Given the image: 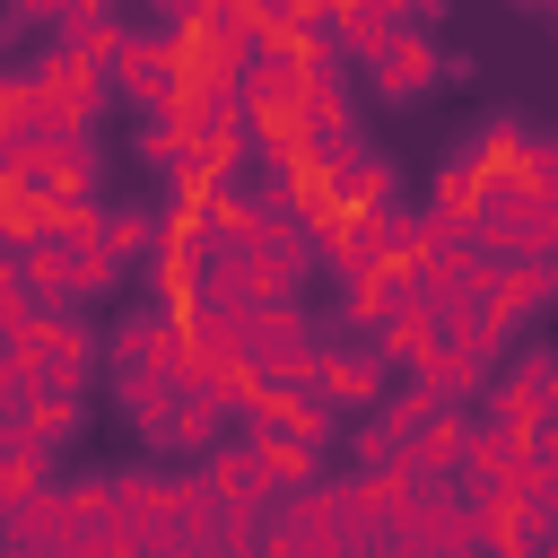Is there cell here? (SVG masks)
Wrapping results in <instances>:
<instances>
[{
	"mask_svg": "<svg viewBox=\"0 0 558 558\" xmlns=\"http://www.w3.org/2000/svg\"><path fill=\"white\" fill-rule=\"evenodd\" d=\"M201 480H209V497H218L227 514H270V488H262V471H253L244 445H209V453H201Z\"/></svg>",
	"mask_w": 558,
	"mask_h": 558,
	"instance_id": "7c38bea8",
	"label": "cell"
},
{
	"mask_svg": "<svg viewBox=\"0 0 558 558\" xmlns=\"http://www.w3.org/2000/svg\"><path fill=\"white\" fill-rule=\"evenodd\" d=\"M131 105H174L183 96V35L174 26H157V35H131L122 52H113V70H105Z\"/></svg>",
	"mask_w": 558,
	"mask_h": 558,
	"instance_id": "3957f363",
	"label": "cell"
},
{
	"mask_svg": "<svg viewBox=\"0 0 558 558\" xmlns=\"http://www.w3.org/2000/svg\"><path fill=\"white\" fill-rule=\"evenodd\" d=\"M418 384H427V392H445V401H480V392H488V357H480V349L436 340V349L418 357Z\"/></svg>",
	"mask_w": 558,
	"mask_h": 558,
	"instance_id": "2e32d148",
	"label": "cell"
},
{
	"mask_svg": "<svg viewBox=\"0 0 558 558\" xmlns=\"http://www.w3.org/2000/svg\"><path fill=\"white\" fill-rule=\"evenodd\" d=\"M244 453H253V471H262V488L270 497H288V488H305V480H323V445H305V436H279V427H244Z\"/></svg>",
	"mask_w": 558,
	"mask_h": 558,
	"instance_id": "ba28073f",
	"label": "cell"
},
{
	"mask_svg": "<svg viewBox=\"0 0 558 558\" xmlns=\"http://www.w3.org/2000/svg\"><path fill=\"white\" fill-rule=\"evenodd\" d=\"M392 35H401V17H392V9H375V0H331V44L349 52V70H366Z\"/></svg>",
	"mask_w": 558,
	"mask_h": 558,
	"instance_id": "9a60e30c",
	"label": "cell"
},
{
	"mask_svg": "<svg viewBox=\"0 0 558 558\" xmlns=\"http://www.w3.org/2000/svg\"><path fill=\"white\" fill-rule=\"evenodd\" d=\"M418 296V270L410 262H384V270H357V279H340V331H375L392 305H410Z\"/></svg>",
	"mask_w": 558,
	"mask_h": 558,
	"instance_id": "52a82bcc",
	"label": "cell"
},
{
	"mask_svg": "<svg viewBox=\"0 0 558 558\" xmlns=\"http://www.w3.org/2000/svg\"><path fill=\"white\" fill-rule=\"evenodd\" d=\"M514 9H558V0H514Z\"/></svg>",
	"mask_w": 558,
	"mask_h": 558,
	"instance_id": "d4e9b609",
	"label": "cell"
},
{
	"mask_svg": "<svg viewBox=\"0 0 558 558\" xmlns=\"http://www.w3.org/2000/svg\"><path fill=\"white\" fill-rule=\"evenodd\" d=\"M384 384H392V366L375 357V340H366V349H323V366H314V392H323L331 410H375Z\"/></svg>",
	"mask_w": 558,
	"mask_h": 558,
	"instance_id": "8992f818",
	"label": "cell"
},
{
	"mask_svg": "<svg viewBox=\"0 0 558 558\" xmlns=\"http://www.w3.org/2000/svg\"><path fill=\"white\" fill-rule=\"evenodd\" d=\"M296 340H314V323H305L296 296H253V305H244V357H279V349H296Z\"/></svg>",
	"mask_w": 558,
	"mask_h": 558,
	"instance_id": "5bb4252c",
	"label": "cell"
},
{
	"mask_svg": "<svg viewBox=\"0 0 558 558\" xmlns=\"http://www.w3.org/2000/svg\"><path fill=\"white\" fill-rule=\"evenodd\" d=\"M532 462H541V497H558V427L532 436Z\"/></svg>",
	"mask_w": 558,
	"mask_h": 558,
	"instance_id": "44dd1931",
	"label": "cell"
},
{
	"mask_svg": "<svg viewBox=\"0 0 558 558\" xmlns=\"http://www.w3.org/2000/svg\"><path fill=\"white\" fill-rule=\"evenodd\" d=\"M375 9H392V17H401V26H436V17H445V9H453V0H375Z\"/></svg>",
	"mask_w": 558,
	"mask_h": 558,
	"instance_id": "7402d4cb",
	"label": "cell"
},
{
	"mask_svg": "<svg viewBox=\"0 0 558 558\" xmlns=\"http://www.w3.org/2000/svg\"><path fill=\"white\" fill-rule=\"evenodd\" d=\"M462 436H471V401H462V410H436V418L410 436V480H418V488H445L453 462H462Z\"/></svg>",
	"mask_w": 558,
	"mask_h": 558,
	"instance_id": "8fae6325",
	"label": "cell"
},
{
	"mask_svg": "<svg viewBox=\"0 0 558 558\" xmlns=\"http://www.w3.org/2000/svg\"><path fill=\"white\" fill-rule=\"evenodd\" d=\"M96 227H105V253L122 262V279H131V270H157V253H166V218H157V209L131 201V209H105Z\"/></svg>",
	"mask_w": 558,
	"mask_h": 558,
	"instance_id": "4fadbf2b",
	"label": "cell"
},
{
	"mask_svg": "<svg viewBox=\"0 0 558 558\" xmlns=\"http://www.w3.org/2000/svg\"><path fill=\"white\" fill-rule=\"evenodd\" d=\"M131 113H140V166L174 174L183 166V96L174 105H131Z\"/></svg>",
	"mask_w": 558,
	"mask_h": 558,
	"instance_id": "ac0fdd59",
	"label": "cell"
},
{
	"mask_svg": "<svg viewBox=\"0 0 558 558\" xmlns=\"http://www.w3.org/2000/svg\"><path fill=\"white\" fill-rule=\"evenodd\" d=\"M44 480H52V462H44V453H26V445H9V436H0V514H9V506H17V497H35V488H44Z\"/></svg>",
	"mask_w": 558,
	"mask_h": 558,
	"instance_id": "d6986e66",
	"label": "cell"
},
{
	"mask_svg": "<svg viewBox=\"0 0 558 558\" xmlns=\"http://www.w3.org/2000/svg\"><path fill=\"white\" fill-rule=\"evenodd\" d=\"M26 78H35V105H44V140L87 131V122H96V105H105V87H113L96 61H78V52H61V44H52Z\"/></svg>",
	"mask_w": 558,
	"mask_h": 558,
	"instance_id": "7a4b0ae2",
	"label": "cell"
},
{
	"mask_svg": "<svg viewBox=\"0 0 558 558\" xmlns=\"http://www.w3.org/2000/svg\"><path fill=\"white\" fill-rule=\"evenodd\" d=\"M445 558H480V549H445Z\"/></svg>",
	"mask_w": 558,
	"mask_h": 558,
	"instance_id": "484cf974",
	"label": "cell"
},
{
	"mask_svg": "<svg viewBox=\"0 0 558 558\" xmlns=\"http://www.w3.org/2000/svg\"><path fill=\"white\" fill-rule=\"evenodd\" d=\"M96 366H105V340H96V331H87L78 314H35V323H17V331L0 340V375H9L17 392L87 401Z\"/></svg>",
	"mask_w": 558,
	"mask_h": 558,
	"instance_id": "6da1fadb",
	"label": "cell"
},
{
	"mask_svg": "<svg viewBox=\"0 0 558 558\" xmlns=\"http://www.w3.org/2000/svg\"><path fill=\"white\" fill-rule=\"evenodd\" d=\"M253 418L279 427V436H305V445H331V427H340V410H331L314 384H279V392H262ZM253 418H244V427H253Z\"/></svg>",
	"mask_w": 558,
	"mask_h": 558,
	"instance_id": "9c48e42d",
	"label": "cell"
},
{
	"mask_svg": "<svg viewBox=\"0 0 558 558\" xmlns=\"http://www.w3.org/2000/svg\"><path fill=\"white\" fill-rule=\"evenodd\" d=\"M366 340H375V357H384L392 375H418V357L436 349V305H427V296H410V305H392Z\"/></svg>",
	"mask_w": 558,
	"mask_h": 558,
	"instance_id": "30bf717a",
	"label": "cell"
},
{
	"mask_svg": "<svg viewBox=\"0 0 558 558\" xmlns=\"http://www.w3.org/2000/svg\"><path fill=\"white\" fill-rule=\"evenodd\" d=\"M87 0H9V26H61V17H78Z\"/></svg>",
	"mask_w": 558,
	"mask_h": 558,
	"instance_id": "ffe728a7",
	"label": "cell"
},
{
	"mask_svg": "<svg viewBox=\"0 0 558 558\" xmlns=\"http://www.w3.org/2000/svg\"><path fill=\"white\" fill-rule=\"evenodd\" d=\"M157 17L183 35V26H201V17H209V0H157Z\"/></svg>",
	"mask_w": 558,
	"mask_h": 558,
	"instance_id": "603a6c76",
	"label": "cell"
},
{
	"mask_svg": "<svg viewBox=\"0 0 558 558\" xmlns=\"http://www.w3.org/2000/svg\"><path fill=\"white\" fill-rule=\"evenodd\" d=\"M541 305H558V253H523V262H497V279L480 288V314L488 331L506 340L514 323H532Z\"/></svg>",
	"mask_w": 558,
	"mask_h": 558,
	"instance_id": "277c9868",
	"label": "cell"
},
{
	"mask_svg": "<svg viewBox=\"0 0 558 558\" xmlns=\"http://www.w3.org/2000/svg\"><path fill=\"white\" fill-rule=\"evenodd\" d=\"M17 401H26V392H17V384H9V375H0V427H9V418H17Z\"/></svg>",
	"mask_w": 558,
	"mask_h": 558,
	"instance_id": "cb8c5ba5",
	"label": "cell"
},
{
	"mask_svg": "<svg viewBox=\"0 0 558 558\" xmlns=\"http://www.w3.org/2000/svg\"><path fill=\"white\" fill-rule=\"evenodd\" d=\"M366 70H375V96H384V105H418V96L445 87V52L427 44V26H401Z\"/></svg>",
	"mask_w": 558,
	"mask_h": 558,
	"instance_id": "5b68a950",
	"label": "cell"
},
{
	"mask_svg": "<svg viewBox=\"0 0 558 558\" xmlns=\"http://www.w3.org/2000/svg\"><path fill=\"white\" fill-rule=\"evenodd\" d=\"M52 35H61V52H78V61H96V70H113V52L131 44V26H122L113 9H78V17H61Z\"/></svg>",
	"mask_w": 558,
	"mask_h": 558,
	"instance_id": "e0dca14e",
	"label": "cell"
}]
</instances>
